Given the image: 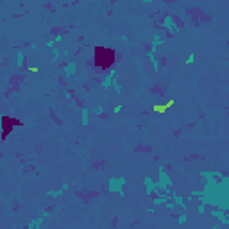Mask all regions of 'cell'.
Here are the masks:
<instances>
[{"mask_svg": "<svg viewBox=\"0 0 229 229\" xmlns=\"http://www.w3.org/2000/svg\"><path fill=\"white\" fill-rule=\"evenodd\" d=\"M170 186H172V179L168 175V172L165 168V165L157 166V181H156V192H163V193H170Z\"/></svg>", "mask_w": 229, "mask_h": 229, "instance_id": "cell-1", "label": "cell"}, {"mask_svg": "<svg viewBox=\"0 0 229 229\" xmlns=\"http://www.w3.org/2000/svg\"><path fill=\"white\" fill-rule=\"evenodd\" d=\"M125 183H127V179L124 177V175L109 177V181H107V192L109 193H118V197L124 199V197H125V190H124Z\"/></svg>", "mask_w": 229, "mask_h": 229, "instance_id": "cell-2", "label": "cell"}, {"mask_svg": "<svg viewBox=\"0 0 229 229\" xmlns=\"http://www.w3.org/2000/svg\"><path fill=\"white\" fill-rule=\"evenodd\" d=\"M161 27L168 32V34H172V36H175V34H179V30H181V27H179V23L175 21V18L172 16V14H165V18H163V21H161Z\"/></svg>", "mask_w": 229, "mask_h": 229, "instance_id": "cell-3", "label": "cell"}, {"mask_svg": "<svg viewBox=\"0 0 229 229\" xmlns=\"http://www.w3.org/2000/svg\"><path fill=\"white\" fill-rule=\"evenodd\" d=\"M209 215H211L213 218H217L218 224H222V226H229V217L226 215V211H222V209H218V208H213V209L209 211Z\"/></svg>", "mask_w": 229, "mask_h": 229, "instance_id": "cell-4", "label": "cell"}, {"mask_svg": "<svg viewBox=\"0 0 229 229\" xmlns=\"http://www.w3.org/2000/svg\"><path fill=\"white\" fill-rule=\"evenodd\" d=\"M75 72H77V63H75V61H68V63L64 64L61 75H63L64 81H70L72 75H75Z\"/></svg>", "mask_w": 229, "mask_h": 229, "instance_id": "cell-5", "label": "cell"}, {"mask_svg": "<svg viewBox=\"0 0 229 229\" xmlns=\"http://www.w3.org/2000/svg\"><path fill=\"white\" fill-rule=\"evenodd\" d=\"M143 185H145V195H154L156 193V181L150 177V175H145L143 177Z\"/></svg>", "mask_w": 229, "mask_h": 229, "instance_id": "cell-6", "label": "cell"}, {"mask_svg": "<svg viewBox=\"0 0 229 229\" xmlns=\"http://www.w3.org/2000/svg\"><path fill=\"white\" fill-rule=\"evenodd\" d=\"M47 217H49V211H43L38 218H34V220L29 222L27 226H25V229H40V227H41V224H43V220H45Z\"/></svg>", "mask_w": 229, "mask_h": 229, "instance_id": "cell-7", "label": "cell"}, {"mask_svg": "<svg viewBox=\"0 0 229 229\" xmlns=\"http://www.w3.org/2000/svg\"><path fill=\"white\" fill-rule=\"evenodd\" d=\"M68 186H70L68 183H63L59 190H47V193H45V195H47V197H54V199H57V197H61V195L68 190Z\"/></svg>", "mask_w": 229, "mask_h": 229, "instance_id": "cell-8", "label": "cell"}, {"mask_svg": "<svg viewBox=\"0 0 229 229\" xmlns=\"http://www.w3.org/2000/svg\"><path fill=\"white\" fill-rule=\"evenodd\" d=\"M116 77H118V75H116V72H109V73H107L106 77H104V81H102V88H104V90L111 88V86L115 84Z\"/></svg>", "mask_w": 229, "mask_h": 229, "instance_id": "cell-9", "label": "cell"}, {"mask_svg": "<svg viewBox=\"0 0 229 229\" xmlns=\"http://www.w3.org/2000/svg\"><path fill=\"white\" fill-rule=\"evenodd\" d=\"M170 193H161V195L157 193L156 197L152 199V204H154V206H165V202H166V200H170Z\"/></svg>", "mask_w": 229, "mask_h": 229, "instance_id": "cell-10", "label": "cell"}, {"mask_svg": "<svg viewBox=\"0 0 229 229\" xmlns=\"http://www.w3.org/2000/svg\"><path fill=\"white\" fill-rule=\"evenodd\" d=\"M90 113H91V109L81 107V125L82 127H88V124H90Z\"/></svg>", "mask_w": 229, "mask_h": 229, "instance_id": "cell-11", "label": "cell"}, {"mask_svg": "<svg viewBox=\"0 0 229 229\" xmlns=\"http://www.w3.org/2000/svg\"><path fill=\"white\" fill-rule=\"evenodd\" d=\"M25 64V54L21 49H16V70H21Z\"/></svg>", "mask_w": 229, "mask_h": 229, "instance_id": "cell-12", "label": "cell"}, {"mask_svg": "<svg viewBox=\"0 0 229 229\" xmlns=\"http://www.w3.org/2000/svg\"><path fill=\"white\" fill-rule=\"evenodd\" d=\"M156 50H157V47L150 45V50H149V61L152 63L154 70H157V68H159V63H157V59H156Z\"/></svg>", "mask_w": 229, "mask_h": 229, "instance_id": "cell-13", "label": "cell"}, {"mask_svg": "<svg viewBox=\"0 0 229 229\" xmlns=\"http://www.w3.org/2000/svg\"><path fill=\"white\" fill-rule=\"evenodd\" d=\"M170 199L174 200V202H175V206H181V208H185V209H186V202H185V199H183V197H181L179 193L172 192V193H170Z\"/></svg>", "mask_w": 229, "mask_h": 229, "instance_id": "cell-14", "label": "cell"}, {"mask_svg": "<svg viewBox=\"0 0 229 229\" xmlns=\"http://www.w3.org/2000/svg\"><path fill=\"white\" fill-rule=\"evenodd\" d=\"M61 56H63V52L57 49H52V61L54 63H57V61H61Z\"/></svg>", "mask_w": 229, "mask_h": 229, "instance_id": "cell-15", "label": "cell"}, {"mask_svg": "<svg viewBox=\"0 0 229 229\" xmlns=\"http://www.w3.org/2000/svg\"><path fill=\"white\" fill-rule=\"evenodd\" d=\"M91 111L100 116V115H104V106H95V107H91Z\"/></svg>", "mask_w": 229, "mask_h": 229, "instance_id": "cell-16", "label": "cell"}, {"mask_svg": "<svg viewBox=\"0 0 229 229\" xmlns=\"http://www.w3.org/2000/svg\"><path fill=\"white\" fill-rule=\"evenodd\" d=\"M177 224H179V226L186 224V215H185V213H179V217H177Z\"/></svg>", "mask_w": 229, "mask_h": 229, "instance_id": "cell-17", "label": "cell"}, {"mask_svg": "<svg viewBox=\"0 0 229 229\" xmlns=\"http://www.w3.org/2000/svg\"><path fill=\"white\" fill-rule=\"evenodd\" d=\"M165 208H166V209H170V211H174V209H175V202H174V200H166V202H165Z\"/></svg>", "mask_w": 229, "mask_h": 229, "instance_id": "cell-18", "label": "cell"}, {"mask_svg": "<svg viewBox=\"0 0 229 229\" xmlns=\"http://www.w3.org/2000/svg\"><path fill=\"white\" fill-rule=\"evenodd\" d=\"M206 204H199V206H197V213H199V215H204V213H206Z\"/></svg>", "mask_w": 229, "mask_h": 229, "instance_id": "cell-19", "label": "cell"}, {"mask_svg": "<svg viewBox=\"0 0 229 229\" xmlns=\"http://www.w3.org/2000/svg\"><path fill=\"white\" fill-rule=\"evenodd\" d=\"M195 63V56H193V54H190V56H188V59H186V64H193Z\"/></svg>", "mask_w": 229, "mask_h": 229, "instance_id": "cell-20", "label": "cell"}, {"mask_svg": "<svg viewBox=\"0 0 229 229\" xmlns=\"http://www.w3.org/2000/svg\"><path fill=\"white\" fill-rule=\"evenodd\" d=\"M115 93H116V95H122V88H120V86H118V84H116V81H115Z\"/></svg>", "mask_w": 229, "mask_h": 229, "instance_id": "cell-21", "label": "cell"}, {"mask_svg": "<svg viewBox=\"0 0 229 229\" xmlns=\"http://www.w3.org/2000/svg\"><path fill=\"white\" fill-rule=\"evenodd\" d=\"M52 40H54V43H61V41H63V36H61V34H57V36H54Z\"/></svg>", "mask_w": 229, "mask_h": 229, "instance_id": "cell-22", "label": "cell"}, {"mask_svg": "<svg viewBox=\"0 0 229 229\" xmlns=\"http://www.w3.org/2000/svg\"><path fill=\"white\" fill-rule=\"evenodd\" d=\"M54 45H56L54 40H49V41H47V47H49V49H54Z\"/></svg>", "mask_w": 229, "mask_h": 229, "instance_id": "cell-23", "label": "cell"}, {"mask_svg": "<svg viewBox=\"0 0 229 229\" xmlns=\"http://www.w3.org/2000/svg\"><path fill=\"white\" fill-rule=\"evenodd\" d=\"M145 211H147V213H156V208H154V206H150V208H147Z\"/></svg>", "mask_w": 229, "mask_h": 229, "instance_id": "cell-24", "label": "cell"}, {"mask_svg": "<svg viewBox=\"0 0 229 229\" xmlns=\"http://www.w3.org/2000/svg\"><path fill=\"white\" fill-rule=\"evenodd\" d=\"M122 111V104H118V106H115V113H120Z\"/></svg>", "mask_w": 229, "mask_h": 229, "instance_id": "cell-25", "label": "cell"}, {"mask_svg": "<svg viewBox=\"0 0 229 229\" xmlns=\"http://www.w3.org/2000/svg\"><path fill=\"white\" fill-rule=\"evenodd\" d=\"M61 52H63V56H70V50H68V49H64V50H61Z\"/></svg>", "mask_w": 229, "mask_h": 229, "instance_id": "cell-26", "label": "cell"}, {"mask_svg": "<svg viewBox=\"0 0 229 229\" xmlns=\"http://www.w3.org/2000/svg\"><path fill=\"white\" fill-rule=\"evenodd\" d=\"M211 229H220V226H218V224H215V226H213Z\"/></svg>", "mask_w": 229, "mask_h": 229, "instance_id": "cell-27", "label": "cell"}]
</instances>
